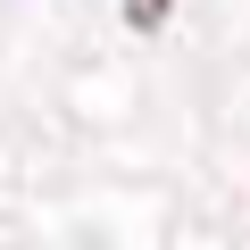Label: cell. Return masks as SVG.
Instances as JSON below:
<instances>
[{
  "instance_id": "6da1fadb",
  "label": "cell",
  "mask_w": 250,
  "mask_h": 250,
  "mask_svg": "<svg viewBox=\"0 0 250 250\" xmlns=\"http://www.w3.org/2000/svg\"><path fill=\"white\" fill-rule=\"evenodd\" d=\"M167 9H175V0H125V25H134V34H159Z\"/></svg>"
}]
</instances>
